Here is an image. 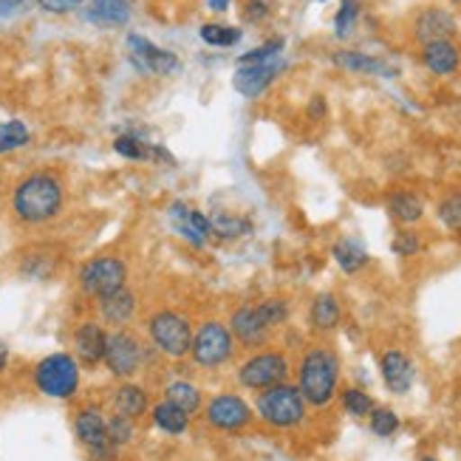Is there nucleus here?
Here are the masks:
<instances>
[{
  "mask_svg": "<svg viewBox=\"0 0 461 461\" xmlns=\"http://www.w3.org/2000/svg\"><path fill=\"white\" fill-rule=\"evenodd\" d=\"M148 334L153 339V346L173 357V359H182L190 354L193 346V329H190V320L185 314H178L173 309H162L148 317Z\"/></svg>",
  "mask_w": 461,
  "mask_h": 461,
  "instance_id": "nucleus-7",
  "label": "nucleus"
},
{
  "mask_svg": "<svg viewBox=\"0 0 461 461\" xmlns=\"http://www.w3.org/2000/svg\"><path fill=\"white\" fill-rule=\"evenodd\" d=\"M232 354H235V337H232L230 326L221 323V320H207V323H202L198 331L193 334L190 357L195 366L221 368L230 363Z\"/></svg>",
  "mask_w": 461,
  "mask_h": 461,
  "instance_id": "nucleus-6",
  "label": "nucleus"
},
{
  "mask_svg": "<svg viewBox=\"0 0 461 461\" xmlns=\"http://www.w3.org/2000/svg\"><path fill=\"white\" fill-rule=\"evenodd\" d=\"M128 59L139 74H153V77H170L178 71V57L173 51L158 49L142 34H128Z\"/></svg>",
  "mask_w": 461,
  "mask_h": 461,
  "instance_id": "nucleus-11",
  "label": "nucleus"
},
{
  "mask_svg": "<svg viewBox=\"0 0 461 461\" xmlns=\"http://www.w3.org/2000/svg\"><path fill=\"white\" fill-rule=\"evenodd\" d=\"M272 9H275V0H244L240 14H244L247 23H264L272 14Z\"/></svg>",
  "mask_w": 461,
  "mask_h": 461,
  "instance_id": "nucleus-40",
  "label": "nucleus"
},
{
  "mask_svg": "<svg viewBox=\"0 0 461 461\" xmlns=\"http://www.w3.org/2000/svg\"><path fill=\"white\" fill-rule=\"evenodd\" d=\"M26 0H0V17H9V14H14L20 6H23Z\"/></svg>",
  "mask_w": 461,
  "mask_h": 461,
  "instance_id": "nucleus-43",
  "label": "nucleus"
},
{
  "mask_svg": "<svg viewBox=\"0 0 461 461\" xmlns=\"http://www.w3.org/2000/svg\"><path fill=\"white\" fill-rule=\"evenodd\" d=\"M29 142H32V133H29L26 122H20V119H6V122H0V156L26 148Z\"/></svg>",
  "mask_w": 461,
  "mask_h": 461,
  "instance_id": "nucleus-29",
  "label": "nucleus"
},
{
  "mask_svg": "<svg viewBox=\"0 0 461 461\" xmlns=\"http://www.w3.org/2000/svg\"><path fill=\"white\" fill-rule=\"evenodd\" d=\"M337 379H339V359L329 348H312L300 359L297 388L309 405L314 408L329 405L337 393Z\"/></svg>",
  "mask_w": 461,
  "mask_h": 461,
  "instance_id": "nucleus-2",
  "label": "nucleus"
},
{
  "mask_svg": "<svg viewBox=\"0 0 461 461\" xmlns=\"http://www.w3.org/2000/svg\"><path fill=\"white\" fill-rule=\"evenodd\" d=\"M258 314L267 323V329L272 331V329L284 326L289 320V303L284 297H267L264 303H258Z\"/></svg>",
  "mask_w": 461,
  "mask_h": 461,
  "instance_id": "nucleus-33",
  "label": "nucleus"
},
{
  "mask_svg": "<svg viewBox=\"0 0 461 461\" xmlns=\"http://www.w3.org/2000/svg\"><path fill=\"white\" fill-rule=\"evenodd\" d=\"M280 71H286V63L284 59H272V63H258V66H238L235 77H232V88L247 96V99H255L264 94L275 79L280 77Z\"/></svg>",
  "mask_w": 461,
  "mask_h": 461,
  "instance_id": "nucleus-13",
  "label": "nucleus"
},
{
  "mask_svg": "<svg viewBox=\"0 0 461 461\" xmlns=\"http://www.w3.org/2000/svg\"><path fill=\"white\" fill-rule=\"evenodd\" d=\"M165 399H170V402L182 408L187 416L198 413V408H202V391H198L193 383H187V379H176V383H170L165 388Z\"/></svg>",
  "mask_w": 461,
  "mask_h": 461,
  "instance_id": "nucleus-27",
  "label": "nucleus"
},
{
  "mask_svg": "<svg viewBox=\"0 0 461 461\" xmlns=\"http://www.w3.org/2000/svg\"><path fill=\"white\" fill-rule=\"evenodd\" d=\"M167 215L173 221V230L185 240H190L193 247H204L207 240L212 238V224H210V218L202 210H195V207H190L185 202H173Z\"/></svg>",
  "mask_w": 461,
  "mask_h": 461,
  "instance_id": "nucleus-14",
  "label": "nucleus"
},
{
  "mask_svg": "<svg viewBox=\"0 0 461 461\" xmlns=\"http://www.w3.org/2000/svg\"><path fill=\"white\" fill-rule=\"evenodd\" d=\"M37 6L49 14H68L74 9L71 0H37Z\"/></svg>",
  "mask_w": 461,
  "mask_h": 461,
  "instance_id": "nucleus-42",
  "label": "nucleus"
},
{
  "mask_svg": "<svg viewBox=\"0 0 461 461\" xmlns=\"http://www.w3.org/2000/svg\"><path fill=\"white\" fill-rule=\"evenodd\" d=\"M230 331L235 339H240V346H247V348H258L269 339V329L264 320H260L258 306H252V303H244L232 312Z\"/></svg>",
  "mask_w": 461,
  "mask_h": 461,
  "instance_id": "nucleus-16",
  "label": "nucleus"
},
{
  "mask_svg": "<svg viewBox=\"0 0 461 461\" xmlns=\"http://www.w3.org/2000/svg\"><path fill=\"white\" fill-rule=\"evenodd\" d=\"M438 221H442L450 232H461V193L445 195L436 207Z\"/></svg>",
  "mask_w": 461,
  "mask_h": 461,
  "instance_id": "nucleus-36",
  "label": "nucleus"
},
{
  "mask_svg": "<svg viewBox=\"0 0 461 461\" xmlns=\"http://www.w3.org/2000/svg\"><path fill=\"white\" fill-rule=\"evenodd\" d=\"M458 4H461V0H458Z\"/></svg>",
  "mask_w": 461,
  "mask_h": 461,
  "instance_id": "nucleus-49",
  "label": "nucleus"
},
{
  "mask_svg": "<svg viewBox=\"0 0 461 461\" xmlns=\"http://www.w3.org/2000/svg\"><path fill=\"white\" fill-rule=\"evenodd\" d=\"M323 111H326V108H323V96H314V103H312V113H314V116H323Z\"/></svg>",
  "mask_w": 461,
  "mask_h": 461,
  "instance_id": "nucleus-46",
  "label": "nucleus"
},
{
  "mask_svg": "<svg viewBox=\"0 0 461 461\" xmlns=\"http://www.w3.org/2000/svg\"><path fill=\"white\" fill-rule=\"evenodd\" d=\"M388 212H391L393 221L411 227V224L422 221V218H425V202H422V198H419L416 193L399 190V193H393V195L388 198Z\"/></svg>",
  "mask_w": 461,
  "mask_h": 461,
  "instance_id": "nucleus-24",
  "label": "nucleus"
},
{
  "mask_svg": "<svg viewBox=\"0 0 461 461\" xmlns=\"http://www.w3.org/2000/svg\"><path fill=\"white\" fill-rule=\"evenodd\" d=\"M230 4H232V0H210V9L212 12H227Z\"/></svg>",
  "mask_w": 461,
  "mask_h": 461,
  "instance_id": "nucleus-45",
  "label": "nucleus"
},
{
  "mask_svg": "<svg viewBox=\"0 0 461 461\" xmlns=\"http://www.w3.org/2000/svg\"><path fill=\"white\" fill-rule=\"evenodd\" d=\"M113 150L122 156V158H131V162H145V158L153 156V148H148L142 139L133 136V133H122L113 139Z\"/></svg>",
  "mask_w": 461,
  "mask_h": 461,
  "instance_id": "nucleus-32",
  "label": "nucleus"
},
{
  "mask_svg": "<svg viewBox=\"0 0 461 461\" xmlns=\"http://www.w3.org/2000/svg\"><path fill=\"white\" fill-rule=\"evenodd\" d=\"M212 224V235L221 238V240H232V238H244L252 232V221L249 218H240V215H212L210 218Z\"/></svg>",
  "mask_w": 461,
  "mask_h": 461,
  "instance_id": "nucleus-30",
  "label": "nucleus"
},
{
  "mask_svg": "<svg viewBox=\"0 0 461 461\" xmlns=\"http://www.w3.org/2000/svg\"><path fill=\"white\" fill-rule=\"evenodd\" d=\"M105 368L119 376V379H131L142 371L145 363V346L139 343V337L131 334L128 329H116L108 334V346H105Z\"/></svg>",
  "mask_w": 461,
  "mask_h": 461,
  "instance_id": "nucleus-8",
  "label": "nucleus"
},
{
  "mask_svg": "<svg viewBox=\"0 0 461 461\" xmlns=\"http://www.w3.org/2000/svg\"><path fill=\"white\" fill-rule=\"evenodd\" d=\"M66 207V187L57 173L37 170L20 178L12 193V212L20 224L26 227H43L54 218H59Z\"/></svg>",
  "mask_w": 461,
  "mask_h": 461,
  "instance_id": "nucleus-1",
  "label": "nucleus"
},
{
  "mask_svg": "<svg viewBox=\"0 0 461 461\" xmlns=\"http://www.w3.org/2000/svg\"><path fill=\"white\" fill-rule=\"evenodd\" d=\"M419 461H436V458H430V456H425V458H419Z\"/></svg>",
  "mask_w": 461,
  "mask_h": 461,
  "instance_id": "nucleus-48",
  "label": "nucleus"
},
{
  "mask_svg": "<svg viewBox=\"0 0 461 461\" xmlns=\"http://www.w3.org/2000/svg\"><path fill=\"white\" fill-rule=\"evenodd\" d=\"M368 416H371V430L376 436L388 438V436H393L399 430V416L391 408H374Z\"/></svg>",
  "mask_w": 461,
  "mask_h": 461,
  "instance_id": "nucleus-39",
  "label": "nucleus"
},
{
  "mask_svg": "<svg viewBox=\"0 0 461 461\" xmlns=\"http://www.w3.org/2000/svg\"><path fill=\"white\" fill-rule=\"evenodd\" d=\"M77 284L88 297H105L128 286V264L116 255H94L77 272Z\"/></svg>",
  "mask_w": 461,
  "mask_h": 461,
  "instance_id": "nucleus-5",
  "label": "nucleus"
},
{
  "mask_svg": "<svg viewBox=\"0 0 461 461\" xmlns=\"http://www.w3.org/2000/svg\"><path fill=\"white\" fill-rule=\"evenodd\" d=\"M337 323H339V303H337V297L329 294V292L317 294L314 303H312V326L320 329V331H331Z\"/></svg>",
  "mask_w": 461,
  "mask_h": 461,
  "instance_id": "nucleus-28",
  "label": "nucleus"
},
{
  "mask_svg": "<svg viewBox=\"0 0 461 461\" xmlns=\"http://www.w3.org/2000/svg\"><path fill=\"white\" fill-rule=\"evenodd\" d=\"M136 306H139V300L128 286L113 292V294L99 297V314H103V320L113 329H125L136 317Z\"/></svg>",
  "mask_w": 461,
  "mask_h": 461,
  "instance_id": "nucleus-19",
  "label": "nucleus"
},
{
  "mask_svg": "<svg viewBox=\"0 0 461 461\" xmlns=\"http://www.w3.org/2000/svg\"><path fill=\"white\" fill-rule=\"evenodd\" d=\"M359 20V0H339V9L334 14V34L346 40Z\"/></svg>",
  "mask_w": 461,
  "mask_h": 461,
  "instance_id": "nucleus-35",
  "label": "nucleus"
},
{
  "mask_svg": "<svg viewBox=\"0 0 461 461\" xmlns=\"http://www.w3.org/2000/svg\"><path fill=\"white\" fill-rule=\"evenodd\" d=\"M148 405H150L148 402V391L142 385H136V383H122L113 391V411L133 419V422L139 416L148 413Z\"/></svg>",
  "mask_w": 461,
  "mask_h": 461,
  "instance_id": "nucleus-23",
  "label": "nucleus"
},
{
  "mask_svg": "<svg viewBox=\"0 0 461 461\" xmlns=\"http://www.w3.org/2000/svg\"><path fill=\"white\" fill-rule=\"evenodd\" d=\"M284 46H286V40H284V37H275V40H269V43L258 46V49H252V51H247V54H240V57H238V66L272 63V59H277V57H280V51H284Z\"/></svg>",
  "mask_w": 461,
  "mask_h": 461,
  "instance_id": "nucleus-34",
  "label": "nucleus"
},
{
  "mask_svg": "<svg viewBox=\"0 0 461 461\" xmlns=\"http://www.w3.org/2000/svg\"><path fill=\"white\" fill-rule=\"evenodd\" d=\"M331 255L337 260V267L343 269L346 275H354V272H359L368 264V249L359 244L357 238H339L337 244L331 247Z\"/></svg>",
  "mask_w": 461,
  "mask_h": 461,
  "instance_id": "nucleus-25",
  "label": "nucleus"
},
{
  "mask_svg": "<svg viewBox=\"0 0 461 461\" xmlns=\"http://www.w3.org/2000/svg\"><path fill=\"white\" fill-rule=\"evenodd\" d=\"M86 17L99 29H122L131 20V0H88Z\"/></svg>",
  "mask_w": 461,
  "mask_h": 461,
  "instance_id": "nucleus-20",
  "label": "nucleus"
},
{
  "mask_svg": "<svg viewBox=\"0 0 461 461\" xmlns=\"http://www.w3.org/2000/svg\"><path fill=\"white\" fill-rule=\"evenodd\" d=\"M286 376L289 359L280 351H260L238 368V383L249 391H267L272 385L286 383Z\"/></svg>",
  "mask_w": 461,
  "mask_h": 461,
  "instance_id": "nucleus-9",
  "label": "nucleus"
},
{
  "mask_svg": "<svg viewBox=\"0 0 461 461\" xmlns=\"http://www.w3.org/2000/svg\"><path fill=\"white\" fill-rule=\"evenodd\" d=\"M74 433L79 438V445L88 450V456L94 461H113L116 458V447L108 438V419L103 416L99 408H83L74 419Z\"/></svg>",
  "mask_w": 461,
  "mask_h": 461,
  "instance_id": "nucleus-10",
  "label": "nucleus"
},
{
  "mask_svg": "<svg viewBox=\"0 0 461 461\" xmlns=\"http://www.w3.org/2000/svg\"><path fill=\"white\" fill-rule=\"evenodd\" d=\"M422 63L430 68L436 77H450L461 66V51L453 40H436V43L422 46Z\"/></svg>",
  "mask_w": 461,
  "mask_h": 461,
  "instance_id": "nucleus-21",
  "label": "nucleus"
},
{
  "mask_svg": "<svg viewBox=\"0 0 461 461\" xmlns=\"http://www.w3.org/2000/svg\"><path fill=\"white\" fill-rule=\"evenodd\" d=\"M204 419L215 430L235 433V430H244L252 422V408L238 393H218L207 402Z\"/></svg>",
  "mask_w": 461,
  "mask_h": 461,
  "instance_id": "nucleus-12",
  "label": "nucleus"
},
{
  "mask_svg": "<svg viewBox=\"0 0 461 461\" xmlns=\"http://www.w3.org/2000/svg\"><path fill=\"white\" fill-rule=\"evenodd\" d=\"M6 366H9V346L0 339V371H4Z\"/></svg>",
  "mask_w": 461,
  "mask_h": 461,
  "instance_id": "nucleus-44",
  "label": "nucleus"
},
{
  "mask_svg": "<svg viewBox=\"0 0 461 461\" xmlns=\"http://www.w3.org/2000/svg\"><path fill=\"white\" fill-rule=\"evenodd\" d=\"M413 34L419 43H436V40H450L456 34V17L442 9V6H430L425 12H419L413 20Z\"/></svg>",
  "mask_w": 461,
  "mask_h": 461,
  "instance_id": "nucleus-17",
  "label": "nucleus"
},
{
  "mask_svg": "<svg viewBox=\"0 0 461 461\" xmlns=\"http://www.w3.org/2000/svg\"><path fill=\"white\" fill-rule=\"evenodd\" d=\"M379 371H383V379H385L391 393L405 396L413 388L416 371H413V363L402 351H385L383 359H379Z\"/></svg>",
  "mask_w": 461,
  "mask_h": 461,
  "instance_id": "nucleus-18",
  "label": "nucleus"
},
{
  "mask_svg": "<svg viewBox=\"0 0 461 461\" xmlns=\"http://www.w3.org/2000/svg\"><path fill=\"white\" fill-rule=\"evenodd\" d=\"M391 249L396 255H402V258H411V255H416L419 249H422V240H419L416 232H396Z\"/></svg>",
  "mask_w": 461,
  "mask_h": 461,
  "instance_id": "nucleus-41",
  "label": "nucleus"
},
{
  "mask_svg": "<svg viewBox=\"0 0 461 461\" xmlns=\"http://www.w3.org/2000/svg\"><path fill=\"white\" fill-rule=\"evenodd\" d=\"M71 4H74V6H79V4H88V0H71Z\"/></svg>",
  "mask_w": 461,
  "mask_h": 461,
  "instance_id": "nucleus-47",
  "label": "nucleus"
},
{
  "mask_svg": "<svg viewBox=\"0 0 461 461\" xmlns=\"http://www.w3.org/2000/svg\"><path fill=\"white\" fill-rule=\"evenodd\" d=\"M255 411L272 428H294L306 419V399L300 388L280 383L258 393Z\"/></svg>",
  "mask_w": 461,
  "mask_h": 461,
  "instance_id": "nucleus-3",
  "label": "nucleus"
},
{
  "mask_svg": "<svg viewBox=\"0 0 461 461\" xmlns=\"http://www.w3.org/2000/svg\"><path fill=\"white\" fill-rule=\"evenodd\" d=\"M202 40L207 46H215V49H230V46L240 43V29L227 26V23H204L202 26Z\"/></svg>",
  "mask_w": 461,
  "mask_h": 461,
  "instance_id": "nucleus-31",
  "label": "nucleus"
},
{
  "mask_svg": "<svg viewBox=\"0 0 461 461\" xmlns=\"http://www.w3.org/2000/svg\"><path fill=\"white\" fill-rule=\"evenodd\" d=\"M34 385L49 399H71L79 391V363L74 354L57 351L34 366Z\"/></svg>",
  "mask_w": 461,
  "mask_h": 461,
  "instance_id": "nucleus-4",
  "label": "nucleus"
},
{
  "mask_svg": "<svg viewBox=\"0 0 461 461\" xmlns=\"http://www.w3.org/2000/svg\"><path fill=\"white\" fill-rule=\"evenodd\" d=\"M105 346H108V331L96 320H86L74 329V354L77 363H83L88 368L99 366L105 359Z\"/></svg>",
  "mask_w": 461,
  "mask_h": 461,
  "instance_id": "nucleus-15",
  "label": "nucleus"
},
{
  "mask_svg": "<svg viewBox=\"0 0 461 461\" xmlns=\"http://www.w3.org/2000/svg\"><path fill=\"white\" fill-rule=\"evenodd\" d=\"M133 433H136V428H133V419H128V416H122V413H113L111 419H108V438H111V445L119 450V447H125V445H131L133 442Z\"/></svg>",
  "mask_w": 461,
  "mask_h": 461,
  "instance_id": "nucleus-37",
  "label": "nucleus"
},
{
  "mask_svg": "<svg viewBox=\"0 0 461 461\" xmlns=\"http://www.w3.org/2000/svg\"><path fill=\"white\" fill-rule=\"evenodd\" d=\"M153 425L167 436H182L190 428V416L178 405H173L170 399H162V402L153 405Z\"/></svg>",
  "mask_w": 461,
  "mask_h": 461,
  "instance_id": "nucleus-26",
  "label": "nucleus"
},
{
  "mask_svg": "<svg viewBox=\"0 0 461 461\" xmlns=\"http://www.w3.org/2000/svg\"><path fill=\"white\" fill-rule=\"evenodd\" d=\"M343 408L351 416H368L374 411V399L359 388H346L343 391Z\"/></svg>",
  "mask_w": 461,
  "mask_h": 461,
  "instance_id": "nucleus-38",
  "label": "nucleus"
},
{
  "mask_svg": "<svg viewBox=\"0 0 461 461\" xmlns=\"http://www.w3.org/2000/svg\"><path fill=\"white\" fill-rule=\"evenodd\" d=\"M334 66L346 68L351 74H368V77H393L396 74V68H391L385 59L363 54V51H337Z\"/></svg>",
  "mask_w": 461,
  "mask_h": 461,
  "instance_id": "nucleus-22",
  "label": "nucleus"
}]
</instances>
